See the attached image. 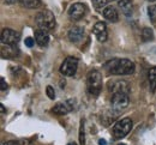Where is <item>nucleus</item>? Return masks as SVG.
<instances>
[{"label":"nucleus","mask_w":156,"mask_h":145,"mask_svg":"<svg viewBox=\"0 0 156 145\" xmlns=\"http://www.w3.org/2000/svg\"><path fill=\"white\" fill-rule=\"evenodd\" d=\"M130 103V98H129V94H122V92H118V94H113L112 100H111V104L112 108L115 110H122L125 109Z\"/></svg>","instance_id":"obj_6"},{"label":"nucleus","mask_w":156,"mask_h":145,"mask_svg":"<svg viewBox=\"0 0 156 145\" xmlns=\"http://www.w3.org/2000/svg\"><path fill=\"white\" fill-rule=\"evenodd\" d=\"M132 120L130 118H124L119 120L117 124L113 126V136L115 139H121L126 137L130 131L132 129Z\"/></svg>","instance_id":"obj_4"},{"label":"nucleus","mask_w":156,"mask_h":145,"mask_svg":"<svg viewBox=\"0 0 156 145\" xmlns=\"http://www.w3.org/2000/svg\"><path fill=\"white\" fill-rule=\"evenodd\" d=\"M103 17L106 19H108L109 22H113V23L118 22V19H119L117 10L114 7H112V6H108V7H106L103 10Z\"/></svg>","instance_id":"obj_14"},{"label":"nucleus","mask_w":156,"mask_h":145,"mask_svg":"<svg viewBox=\"0 0 156 145\" xmlns=\"http://www.w3.org/2000/svg\"><path fill=\"white\" fill-rule=\"evenodd\" d=\"M148 13H149V17L153 22H156V5H151L149 9H148Z\"/></svg>","instance_id":"obj_19"},{"label":"nucleus","mask_w":156,"mask_h":145,"mask_svg":"<svg viewBox=\"0 0 156 145\" xmlns=\"http://www.w3.org/2000/svg\"><path fill=\"white\" fill-rule=\"evenodd\" d=\"M118 6L121 9V11H122L126 16H130V15L132 13V7H133V5H132L131 0H119V1H118Z\"/></svg>","instance_id":"obj_15"},{"label":"nucleus","mask_w":156,"mask_h":145,"mask_svg":"<svg viewBox=\"0 0 156 145\" xmlns=\"http://www.w3.org/2000/svg\"><path fill=\"white\" fill-rule=\"evenodd\" d=\"M67 145H77V144H76V143H69Z\"/></svg>","instance_id":"obj_29"},{"label":"nucleus","mask_w":156,"mask_h":145,"mask_svg":"<svg viewBox=\"0 0 156 145\" xmlns=\"http://www.w3.org/2000/svg\"><path fill=\"white\" fill-rule=\"evenodd\" d=\"M71 102H65V103H58L52 110L53 113L58 114V115H65L67 113H70L73 109V105H70Z\"/></svg>","instance_id":"obj_13"},{"label":"nucleus","mask_w":156,"mask_h":145,"mask_svg":"<svg viewBox=\"0 0 156 145\" xmlns=\"http://www.w3.org/2000/svg\"><path fill=\"white\" fill-rule=\"evenodd\" d=\"M83 35H84V30H83V28H79V26H73L69 31V39L71 42L80 41Z\"/></svg>","instance_id":"obj_12"},{"label":"nucleus","mask_w":156,"mask_h":145,"mask_svg":"<svg viewBox=\"0 0 156 145\" xmlns=\"http://www.w3.org/2000/svg\"><path fill=\"white\" fill-rule=\"evenodd\" d=\"M6 1V4H15L16 1H18V0H5Z\"/></svg>","instance_id":"obj_27"},{"label":"nucleus","mask_w":156,"mask_h":145,"mask_svg":"<svg viewBox=\"0 0 156 145\" xmlns=\"http://www.w3.org/2000/svg\"><path fill=\"white\" fill-rule=\"evenodd\" d=\"M85 12H87V7L82 2H76V4L71 5L69 9V16L73 21H78V19L83 18L85 16Z\"/></svg>","instance_id":"obj_8"},{"label":"nucleus","mask_w":156,"mask_h":145,"mask_svg":"<svg viewBox=\"0 0 156 145\" xmlns=\"http://www.w3.org/2000/svg\"><path fill=\"white\" fill-rule=\"evenodd\" d=\"M98 145H108V144H107V142L105 139H100L98 140Z\"/></svg>","instance_id":"obj_26"},{"label":"nucleus","mask_w":156,"mask_h":145,"mask_svg":"<svg viewBox=\"0 0 156 145\" xmlns=\"http://www.w3.org/2000/svg\"><path fill=\"white\" fill-rule=\"evenodd\" d=\"M147 1H149V2H153V1H156V0H147Z\"/></svg>","instance_id":"obj_30"},{"label":"nucleus","mask_w":156,"mask_h":145,"mask_svg":"<svg viewBox=\"0 0 156 145\" xmlns=\"http://www.w3.org/2000/svg\"><path fill=\"white\" fill-rule=\"evenodd\" d=\"M109 90H111L113 94H118V92L129 94L130 88H129L127 82H125V81H117V82H114L113 84H111Z\"/></svg>","instance_id":"obj_10"},{"label":"nucleus","mask_w":156,"mask_h":145,"mask_svg":"<svg viewBox=\"0 0 156 145\" xmlns=\"http://www.w3.org/2000/svg\"><path fill=\"white\" fill-rule=\"evenodd\" d=\"M35 41L36 43L41 46V47H44V46H47L48 44V42H49V35H48V31H44V30H36V33H35Z\"/></svg>","instance_id":"obj_11"},{"label":"nucleus","mask_w":156,"mask_h":145,"mask_svg":"<svg viewBox=\"0 0 156 145\" xmlns=\"http://www.w3.org/2000/svg\"><path fill=\"white\" fill-rule=\"evenodd\" d=\"M142 37H143V41H151L154 40V33L150 28H144L142 30Z\"/></svg>","instance_id":"obj_18"},{"label":"nucleus","mask_w":156,"mask_h":145,"mask_svg":"<svg viewBox=\"0 0 156 145\" xmlns=\"http://www.w3.org/2000/svg\"><path fill=\"white\" fill-rule=\"evenodd\" d=\"M148 78H149V83H150V90L154 92L156 90V66L149 70Z\"/></svg>","instance_id":"obj_16"},{"label":"nucleus","mask_w":156,"mask_h":145,"mask_svg":"<svg viewBox=\"0 0 156 145\" xmlns=\"http://www.w3.org/2000/svg\"><path fill=\"white\" fill-rule=\"evenodd\" d=\"M22 6L27 9H37L41 6V0H18Z\"/></svg>","instance_id":"obj_17"},{"label":"nucleus","mask_w":156,"mask_h":145,"mask_svg":"<svg viewBox=\"0 0 156 145\" xmlns=\"http://www.w3.org/2000/svg\"><path fill=\"white\" fill-rule=\"evenodd\" d=\"M106 68L115 76L132 74L135 72V62L127 59H113L106 65Z\"/></svg>","instance_id":"obj_1"},{"label":"nucleus","mask_w":156,"mask_h":145,"mask_svg":"<svg viewBox=\"0 0 156 145\" xmlns=\"http://www.w3.org/2000/svg\"><path fill=\"white\" fill-rule=\"evenodd\" d=\"M18 41H20V33H17L16 30L9 29V28L2 30V33H1V42H2V44L15 46Z\"/></svg>","instance_id":"obj_7"},{"label":"nucleus","mask_w":156,"mask_h":145,"mask_svg":"<svg viewBox=\"0 0 156 145\" xmlns=\"http://www.w3.org/2000/svg\"><path fill=\"white\" fill-rule=\"evenodd\" d=\"M46 94H47V96H48L51 100H54V98H55V91H54V88H53V86L48 85V86L46 88Z\"/></svg>","instance_id":"obj_21"},{"label":"nucleus","mask_w":156,"mask_h":145,"mask_svg":"<svg viewBox=\"0 0 156 145\" xmlns=\"http://www.w3.org/2000/svg\"><path fill=\"white\" fill-rule=\"evenodd\" d=\"M117 145H125V144H117Z\"/></svg>","instance_id":"obj_31"},{"label":"nucleus","mask_w":156,"mask_h":145,"mask_svg":"<svg viewBox=\"0 0 156 145\" xmlns=\"http://www.w3.org/2000/svg\"><path fill=\"white\" fill-rule=\"evenodd\" d=\"M2 145H22L20 142H16V140H10V142H6Z\"/></svg>","instance_id":"obj_25"},{"label":"nucleus","mask_w":156,"mask_h":145,"mask_svg":"<svg viewBox=\"0 0 156 145\" xmlns=\"http://www.w3.org/2000/svg\"><path fill=\"white\" fill-rule=\"evenodd\" d=\"M77 67H78L77 58L69 57V58H66L64 60V62L61 64L60 72H61V74H64L66 77H72V76H75V73L77 71Z\"/></svg>","instance_id":"obj_5"},{"label":"nucleus","mask_w":156,"mask_h":145,"mask_svg":"<svg viewBox=\"0 0 156 145\" xmlns=\"http://www.w3.org/2000/svg\"><path fill=\"white\" fill-rule=\"evenodd\" d=\"M88 92L93 96H98L102 89V76L98 71H91L87 79Z\"/></svg>","instance_id":"obj_3"},{"label":"nucleus","mask_w":156,"mask_h":145,"mask_svg":"<svg viewBox=\"0 0 156 145\" xmlns=\"http://www.w3.org/2000/svg\"><path fill=\"white\" fill-rule=\"evenodd\" d=\"M0 108H1V114H5V112H6V110H5V108H4V105H2V104L0 105Z\"/></svg>","instance_id":"obj_28"},{"label":"nucleus","mask_w":156,"mask_h":145,"mask_svg":"<svg viewBox=\"0 0 156 145\" xmlns=\"http://www.w3.org/2000/svg\"><path fill=\"white\" fill-rule=\"evenodd\" d=\"M79 143H80V145H85V138H84V126H83V121L80 123V128H79Z\"/></svg>","instance_id":"obj_22"},{"label":"nucleus","mask_w":156,"mask_h":145,"mask_svg":"<svg viewBox=\"0 0 156 145\" xmlns=\"http://www.w3.org/2000/svg\"><path fill=\"white\" fill-rule=\"evenodd\" d=\"M93 33H94V35L96 36V39L98 41L105 42L107 40V26H106V24L103 22H98L94 25Z\"/></svg>","instance_id":"obj_9"},{"label":"nucleus","mask_w":156,"mask_h":145,"mask_svg":"<svg viewBox=\"0 0 156 145\" xmlns=\"http://www.w3.org/2000/svg\"><path fill=\"white\" fill-rule=\"evenodd\" d=\"M35 22L39 29L44 31H52L55 28V17L49 10H43L35 17Z\"/></svg>","instance_id":"obj_2"},{"label":"nucleus","mask_w":156,"mask_h":145,"mask_svg":"<svg viewBox=\"0 0 156 145\" xmlns=\"http://www.w3.org/2000/svg\"><path fill=\"white\" fill-rule=\"evenodd\" d=\"M34 44H35V41H34V39H31V37H27V39H25V46H27V47L31 48Z\"/></svg>","instance_id":"obj_23"},{"label":"nucleus","mask_w":156,"mask_h":145,"mask_svg":"<svg viewBox=\"0 0 156 145\" xmlns=\"http://www.w3.org/2000/svg\"><path fill=\"white\" fill-rule=\"evenodd\" d=\"M108 0H93V5L95 9H102L107 5Z\"/></svg>","instance_id":"obj_20"},{"label":"nucleus","mask_w":156,"mask_h":145,"mask_svg":"<svg viewBox=\"0 0 156 145\" xmlns=\"http://www.w3.org/2000/svg\"><path fill=\"white\" fill-rule=\"evenodd\" d=\"M0 83H1V90H5V89H7V84L5 82V79L1 77L0 78Z\"/></svg>","instance_id":"obj_24"}]
</instances>
